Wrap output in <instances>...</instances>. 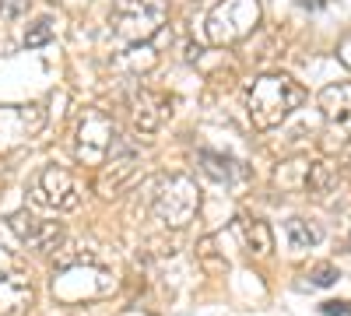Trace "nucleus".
Instances as JSON below:
<instances>
[{
	"mask_svg": "<svg viewBox=\"0 0 351 316\" xmlns=\"http://www.w3.org/2000/svg\"><path fill=\"white\" fill-rule=\"evenodd\" d=\"M302 102H306V88L299 81H291L288 74H263L250 84L246 112L256 130H271L281 120H288Z\"/></svg>",
	"mask_w": 351,
	"mask_h": 316,
	"instance_id": "obj_1",
	"label": "nucleus"
},
{
	"mask_svg": "<svg viewBox=\"0 0 351 316\" xmlns=\"http://www.w3.org/2000/svg\"><path fill=\"white\" fill-rule=\"evenodd\" d=\"M165 0H116L109 11V28L120 42H148L165 25Z\"/></svg>",
	"mask_w": 351,
	"mask_h": 316,
	"instance_id": "obj_2",
	"label": "nucleus"
},
{
	"mask_svg": "<svg viewBox=\"0 0 351 316\" xmlns=\"http://www.w3.org/2000/svg\"><path fill=\"white\" fill-rule=\"evenodd\" d=\"M112 289V278L106 267H99L92 256L84 260H60L53 271V295L64 302H84V299H99Z\"/></svg>",
	"mask_w": 351,
	"mask_h": 316,
	"instance_id": "obj_3",
	"label": "nucleus"
},
{
	"mask_svg": "<svg viewBox=\"0 0 351 316\" xmlns=\"http://www.w3.org/2000/svg\"><path fill=\"white\" fill-rule=\"evenodd\" d=\"M260 25V0H218L204 21V36L211 46H232L246 39Z\"/></svg>",
	"mask_w": 351,
	"mask_h": 316,
	"instance_id": "obj_4",
	"label": "nucleus"
},
{
	"mask_svg": "<svg viewBox=\"0 0 351 316\" xmlns=\"http://www.w3.org/2000/svg\"><path fill=\"white\" fill-rule=\"evenodd\" d=\"M200 208V190L190 176H165L158 186H155V197H152V211L162 225L169 228H183L193 221Z\"/></svg>",
	"mask_w": 351,
	"mask_h": 316,
	"instance_id": "obj_5",
	"label": "nucleus"
},
{
	"mask_svg": "<svg viewBox=\"0 0 351 316\" xmlns=\"http://www.w3.org/2000/svg\"><path fill=\"white\" fill-rule=\"evenodd\" d=\"M120 141V130H116L112 117L102 109H84L77 120V134H74V155L84 165H106L109 151Z\"/></svg>",
	"mask_w": 351,
	"mask_h": 316,
	"instance_id": "obj_6",
	"label": "nucleus"
},
{
	"mask_svg": "<svg viewBox=\"0 0 351 316\" xmlns=\"http://www.w3.org/2000/svg\"><path fill=\"white\" fill-rule=\"evenodd\" d=\"M28 193H32V204L46 211H74L81 204L74 176L60 165H43L32 176V183H28Z\"/></svg>",
	"mask_w": 351,
	"mask_h": 316,
	"instance_id": "obj_7",
	"label": "nucleus"
},
{
	"mask_svg": "<svg viewBox=\"0 0 351 316\" xmlns=\"http://www.w3.org/2000/svg\"><path fill=\"white\" fill-rule=\"evenodd\" d=\"M32 278L28 267L21 264V256L0 246V313H21L25 306H32Z\"/></svg>",
	"mask_w": 351,
	"mask_h": 316,
	"instance_id": "obj_8",
	"label": "nucleus"
},
{
	"mask_svg": "<svg viewBox=\"0 0 351 316\" xmlns=\"http://www.w3.org/2000/svg\"><path fill=\"white\" fill-rule=\"evenodd\" d=\"M14 236L36 253H56V246L64 243V225L60 221H49V218H39L32 211H18L8 218Z\"/></svg>",
	"mask_w": 351,
	"mask_h": 316,
	"instance_id": "obj_9",
	"label": "nucleus"
},
{
	"mask_svg": "<svg viewBox=\"0 0 351 316\" xmlns=\"http://www.w3.org/2000/svg\"><path fill=\"white\" fill-rule=\"evenodd\" d=\"M127 109H130L134 127L141 134H152V130H158L172 117V99L162 95V92L144 88V84H137V88H130V95H127Z\"/></svg>",
	"mask_w": 351,
	"mask_h": 316,
	"instance_id": "obj_10",
	"label": "nucleus"
},
{
	"mask_svg": "<svg viewBox=\"0 0 351 316\" xmlns=\"http://www.w3.org/2000/svg\"><path fill=\"white\" fill-rule=\"evenodd\" d=\"M137 172V141L134 137H120L116 148L109 151L106 165H102V180H99V190L102 197H112L120 186H127Z\"/></svg>",
	"mask_w": 351,
	"mask_h": 316,
	"instance_id": "obj_11",
	"label": "nucleus"
},
{
	"mask_svg": "<svg viewBox=\"0 0 351 316\" xmlns=\"http://www.w3.org/2000/svg\"><path fill=\"white\" fill-rule=\"evenodd\" d=\"M319 109H324V120L337 127V134L351 137V81L327 84L319 92Z\"/></svg>",
	"mask_w": 351,
	"mask_h": 316,
	"instance_id": "obj_12",
	"label": "nucleus"
},
{
	"mask_svg": "<svg viewBox=\"0 0 351 316\" xmlns=\"http://www.w3.org/2000/svg\"><path fill=\"white\" fill-rule=\"evenodd\" d=\"M232 236L239 239V246L250 256H267L271 253V228H267V221H260V218H246V215L236 218Z\"/></svg>",
	"mask_w": 351,
	"mask_h": 316,
	"instance_id": "obj_13",
	"label": "nucleus"
},
{
	"mask_svg": "<svg viewBox=\"0 0 351 316\" xmlns=\"http://www.w3.org/2000/svg\"><path fill=\"white\" fill-rule=\"evenodd\" d=\"M197 165H200L204 176L215 180V183H232V180L243 176V165L236 158H228L221 151H211V148H200L197 151Z\"/></svg>",
	"mask_w": 351,
	"mask_h": 316,
	"instance_id": "obj_14",
	"label": "nucleus"
},
{
	"mask_svg": "<svg viewBox=\"0 0 351 316\" xmlns=\"http://www.w3.org/2000/svg\"><path fill=\"white\" fill-rule=\"evenodd\" d=\"M285 236L291 243V250H313L319 239H324V228L309 218H288L285 221Z\"/></svg>",
	"mask_w": 351,
	"mask_h": 316,
	"instance_id": "obj_15",
	"label": "nucleus"
},
{
	"mask_svg": "<svg viewBox=\"0 0 351 316\" xmlns=\"http://www.w3.org/2000/svg\"><path fill=\"white\" fill-rule=\"evenodd\" d=\"M337 186V172L330 162H313L309 165V180H306V193H313L316 200H327V193H334Z\"/></svg>",
	"mask_w": 351,
	"mask_h": 316,
	"instance_id": "obj_16",
	"label": "nucleus"
},
{
	"mask_svg": "<svg viewBox=\"0 0 351 316\" xmlns=\"http://www.w3.org/2000/svg\"><path fill=\"white\" fill-rule=\"evenodd\" d=\"M49 39H53V18H39V21L28 25V32H25V46L28 49H39Z\"/></svg>",
	"mask_w": 351,
	"mask_h": 316,
	"instance_id": "obj_17",
	"label": "nucleus"
},
{
	"mask_svg": "<svg viewBox=\"0 0 351 316\" xmlns=\"http://www.w3.org/2000/svg\"><path fill=\"white\" fill-rule=\"evenodd\" d=\"M341 278V271H337V264H316L309 274H306V281L313 284V289H330V284Z\"/></svg>",
	"mask_w": 351,
	"mask_h": 316,
	"instance_id": "obj_18",
	"label": "nucleus"
},
{
	"mask_svg": "<svg viewBox=\"0 0 351 316\" xmlns=\"http://www.w3.org/2000/svg\"><path fill=\"white\" fill-rule=\"evenodd\" d=\"M28 0H0V18H21Z\"/></svg>",
	"mask_w": 351,
	"mask_h": 316,
	"instance_id": "obj_19",
	"label": "nucleus"
},
{
	"mask_svg": "<svg viewBox=\"0 0 351 316\" xmlns=\"http://www.w3.org/2000/svg\"><path fill=\"white\" fill-rule=\"evenodd\" d=\"M324 316H351V302H324Z\"/></svg>",
	"mask_w": 351,
	"mask_h": 316,
	"instance_id": "obj_20",
	"label": "nucleus"
},
{
	"mask_svg": "<svg viewBox=\"0 0 351 316\" xmlns=\"http://www.w3.org/2000/svg\"><path fill=\"white\" fill-rule=\"evenodd\" d=\"M337 56H341V64L351 71V36H344V39H341V46H337Z\"/></svg>",
	"mask_w": 351,
	"mask_h": 316,
	"instance_id": "obj_21",
	"label": "nucleus"
},
{
	"mask_svg": "<svg viewBox=\"0 0 351 316\" xmlns=\"http://www.w3.org/2000/svg\"><path fill=\"white\" fill-rule=\"evenodd\" d=\"M302 8H313L316 11V8H324V0H302Z\"/></svg>",
	"mask_w": 351,
	"mask_h": 316,
	"instance_id": "obj_22",
	"label": "nucleus"
}]
</instances>
